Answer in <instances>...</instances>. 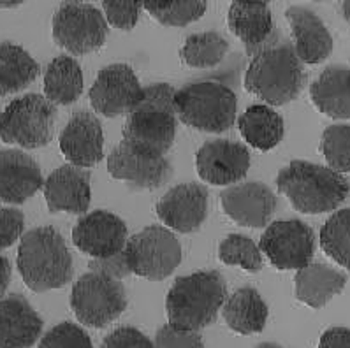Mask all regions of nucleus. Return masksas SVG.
Returning <instances> with one entry per match:
<instances>
[{"mask_svg": "<svg viewBox=\"0 0 350 348\" xmlns=\"http://www.w3.org/2000/svg\"><path fill=\"white\" fill-rule=\"evenodd\" d=\"M306 81L303 62L297 58L293 42L275 39L252 55L245 76V88L269 106L293 103Z\"/></svg>", "mask_w": 350, "mask_h": 348, "instance_id": "nucleus-1", "label": "nucleus"}, {"mask_svg": "<svg viewBox=\"0 0 350 348\" xmlns=\"http://www.w3.org/2000/svg\"><path fill=\"white\" fill-rule=\"evenodd\" d=\"M176 88L167 83H155L143 90V98L131 111L124 123V143L137 152L164 157L176 135Z\"/></svg>", "mask_w": 350, "mask_h": 348, "instance_id": "nucleus-2", "label": "nucleus"}, {"mask_svg": "<svg viewBox=\"0 0 350 348\" xmlns=\"http://www.w3.org/2000/svg\"><path fill=\"white\" fill-rule=\"evenodd\" d=\"M18 271L32 292L66 287L75 275L72 255L62 234L53 227H38L21 238Z\"/></svg>", "mask_w": 350, "mask_h": 348, "instance_id": "nucleus-3", "label": "nucleus"}, {"mask_svg": "<svg viewBox=\"0 0 350 348\" xmlns=\"http://www.w3.org/2000/svg\"><path fill=\"white\" fill-rule=\"evenodd\" d=\"M227 299V287L219 271H199L180 276L165 297L169 325L199 332L217 320Z\"/></svg>", "mask_w": 350, "mask_h": 348, "instance_id": "nucleus-4", "label": "nucleus"}, {"mask_svg": "<svg viewBox=\"0 0 350 348\" xmlns=\"http://www.w3.org/2000/svg\"><path fill=\"white\" fill-rule=\"evenodd\" d=\"M276 189L301 213L321 215L334 211L345 201L350 183L343 174L325 165L293 160L278 172Z\"/></svg>", "mask_w": 350, "mask_h": 348, "instance_id": "nucleus-5", "label": "nucleus"}, {"mask_svg": "<svg viewBox=\"0 0 350 348\" xmlns=\"http://www.w3.org/2000/svg\"><path fill=\"white\" fill-rule=\"evenodd\" d=\"M236 109L234 92L219 81L189 83L174 94L176 118L196 131L210 134L229 131L236 122Z\"/></svg>", "mask_w": 350, "mask_h": 348, "instance_id": "nucleus-6", "label": "nucleus"}, {"mask_svg": "<svg viewBox=\"0 0 350 348\" xmlns=\"http://www.w3.org/2000/svg\"><path fill=\"white\" fill-rule=\"evenodd\" d=\"M57 107L39 94H27L5 106L0 115V139L36 150L50 144L55 135Z\"/></svg>", "mask_w": 350, "mask_h": 348, "instance_id": "nucleus-7", "label": "nucleus"}, {"mask_svg": "<svg viewBox=\"0 0 350 348\" xmlns=\"http://www.w3.org/2000/svg\"><path fill=\"white\" fill-rule=\"evenodd\" d=\"M69 303L83 325L103 329L127 310V294L120 280L90 271L75 283Z\"/></svg>", "mask_w": 350, "mask_h": 348, "instance_id": "nucleus-8", "label": "nucleus"}, {"mask_svg": "<svg viewBox=\"0 0 350 348\" xmlns=\"http://www.w3.org/2000/svg\"><path fill=\"white\" fill-rule=\"evenodd\" d=\"M125 258L132 275L152 282L171 276L182 263V245L165 227H144L125 245Z\"/></svg>", "mask_w": 350, "mask_h": 348, "instance_id": "nucleus-9", "label": "nucleus"}, {"mask_svg": "<svg viewBox=\"0 0 350 348\" xmlns=\"http://www.w3.org/2000/svg\"><path fill=\"white\" fill-rule=\"evenodd\" d=\"M107 21L99 8L85 2H62L53 14V41L67 53H94L107 39Z\"/></svg>", "mask_w": 350, "mask_h": 348, "instance_id": "nucleus-10", "label": "nucleus"}, {"mask_svg": "<svg viewBox=\"0 0 350 348\" xmlns=\"http://www.w3.org/2000/svg\"><path fill=\"white\" fill-rule=\"evenodd\" d=\"M259 250L276 269L299 271L312 264L315 236L305 222H273L260 236Z\"/></svg>", "mask_w": 350, "mask_h": 348, "instance_id": "nucleus-11", "label": "nucleus"}, {"mask_svg": "<svg viewBox=\"0 0 350 348\" xmlns=\"http://www.w3.org/2000/svg\"><path fill=\"white\" fill-rule=\"evenodd\" d=\"M143 90L131 66L111 64L97 74L88 92V98L95 113L106 118H116L127 116L136 107L143 98Z\"/></svg>", "mask_w": 350, "mask_h": 348, "instance_id": "nucleus-12", "label": "nucleus"}, {"mask_svg": "<svg viewBox=\"0 0 350 348\" xmlns=\"http://www.w3.org/2000/svg\"><path fill=\"white\" fill-rule=\"evenodd\" d=\"M107 172L132 189L155 190L173 178V165L165 157L146 155L122 141L107 157Z\"/></svg>", "mask_w": 350, "mask_h": 348, "instance_id": "nucleus-13", "label": "nucleus"}, {"mask_svg": "<svg viewBox=\"0 0 350 348\" xmlns=\"http://www.w3.org/2000/svg\"><path fill=\"white\" fill-rule=\"evenodd\" d=\"M250 169V153L241 143L229 139L206 141L196 153V171L202 181L217 187H232Z\"/></svg>", "mask_w": 350, "mask_h": 348, "instance_id": "nucleus-14", "label": "nucleus"}, {"mask_svg": "<svg viewBox=\"0 0 350 348\" xmlns=\"http://www.w3.org/2000/svg\"><path fill=\"white\" fill-rule=\"evenodd\" d=\"M127 226L116 215L97 209L85 213L72 229V243L92 258H106L125 250Z\"/></svg>", "mask_w": 350, "mask_h": 348, "instance_id": "nucleus-15", "label": "nucleus"}, {"mask_svg": "<svg viewBox=\"0 0 350 348\" xmlns=\"http://www.w3.org/2000/svg\"><path fill=\"white\" fill-rule=\"evenodd\" d=\"M224 213L238 226L260 229L269 224L278 206V199L268 185L247 181L227 187L220 193Z\"/></svg>", "mask_w": 350, "mask_h": 348, "instance_id": "nucleus-16", "label": "nucleus"}, {"mask_svg": "<svg viewBox=\"0 0 350 348\" xmlns=\"http://www.w3.org/2000/svg\"><path fill=\"white\" fill-rule=\"evenodd\" d=\"M157 217L176 232L190 234L201 229L208 217V190L201 183L171 187L155 206Z\"/></svg>", "mask_w": 350, "mask_h": 348, "instance_id": "nucleus-17", "label": "nucleus"}, {"mask_svg": "<svg viewBox=\"0 0 350 348\" xmlns=\"http://www.w3.org/2000/svg\"><path fill=\"white\" fill-rule=\"evenodd\" d=\"M58 144L69 165L79 169L97 165L104 157V132L99 118L90 111H76L58 137Z\"/></svg>", "mask_w": 350, "mask_h": 348, "instance_id": "nucleus-18", "label": "nucleus"}, {"mask_svg": "<svg viewBox=\"0 0 350 348\" xmlns=\"http://www.w3.org/2000/svg\"><path fill=\"white\" fill-rule=\"evenodd\" d=\"M90 180L88 169L60 165L42 183L46 204L51 213L85 215L90 208Z\"/></svg>", "mask_w": 350, "mask_h": 348, "instance_id": "nucleus-19", "label": "nucleus"}, {"mask_svg": "<svg viewBox=\"0 0 350 348\" xmlns=\"http://www.w3.org/2000/svg\"><path fill=\"white\" fill-rule=\"evenodd\" d=\"M41 168L21 150H0V204H23L42 189Z\"/></svg>", "mask_w": 350, "mask_h": 348, "instance_id": "nucleus-20", "label": "nucleus"}, {"mask_svg": "<svg viewBox=\"0 0 350 348\" xmlns=\"http://www.w3.org/2000/svg\"><path fill=\"white\" fill-rule=\"evenodd\" d=\"M41 315L21 294L0 299V348H32L42 334Z\"/></svg>", "mask_w": 350, "mask_h": 348, "instance_id": "nucleus-21", "label": "nucleus"}, {"mask_svg": "<svg viewBox=\"0 0 350 348\" xmlns=\"http://www.w3.org/2000/svg\"><path fill=\"white\" fill-rule=\"evenodd\" d=\"M291 30H293V48L303 64H321L333 51V37L324 21L303 5H291L285 11Z\"/></svg>", "mask_w": 350, "mask_h": 348, "instance_id": "nucleus-22", "label": "nucleus"}, {"mask_svg": "<svg viewBox=\"0 0 350 348\" xmlns=\"http://www.w3.org/2000/svg\"><path fill=\"white\" fill-rule=\"evenodd\" d=\"M310 97L321 113L336 120L350 118V66L325 67L310 86Z\"/></svg>", "mask_w": 350, "mask_h": 348, "instance_id": "nucleus-23", "label": "nucleus"}, {"mask_svg": "<svg viewBox=\"0 0 350 348\" xmlns=\"http://www.w3.org/2000/svg\"><path fill=\"white\" fill-rule=\"evenodd\" d=\"M347 276L325 264H308L299 269L294 278L296 299L306 306L319 310L345 289Z\"/></svg>", "mask_w": 350, "mask_h": 348, "instance_id": "nucleus-24", "label": "nucleus"}, {"mask_svg": "<svg viewBox=\"0 0 350 348\" xmlns=\"http://www.w3.org/2000/svg\"><path fill=\"white\" fill-rule=\"evenodd\" d=\"M227 25L231 32L247 48V53L254 55L260 46L269 41L273 34V16L268 4L234 2L229 8Z\"/></svg>", "mask_w": 350, "mask_h": 348, "instance_id": "nucleus-25", "label": "nucleus"}, {"mask_svg": "<svg viewBox=\"0 0 350 348\" xmlns=\"http://www.w3.org/2000/svg\"><path fill=\"white\" fill-rule=\"evenodd\" d=\"M220 312L227 327L243 336L262 331L269 317L268 304L264 303L259 292L252 287H241L232 292Z\"/></svg>", "mask_w": 350, "mask_h": 348, "instance_id": "nucleus-26", "label": "nucleus"}, {"mask_svg": "<svg viewBox=\"0 0 350 348\" xmlns=\"http://www.w3.org/2000/svg\"><path fill=\"white\" fill-rule=\"evenodd\" d=\"M238 131L250 146L269 152L280 143L285 134V123L273 107L266 104L250 106L238 120Z\"/></svg>", "mask_w": 350, "mask_h": 348, "instance_id": "nucleus-27", "label": "nucleus"}, {"mask_svg": "<svg viewBox=\"0 0 350 348\" xmlns=\"http://www.w3.org/2000/svg\"><path fill=\"white\" fill-rule=\"evenodd\" d=\"M83 94V72L72 57L60 55L48 64L44 72V97L57 106H69Z\"/></svg>", "mask_w": 350, "mask_h": 348, "instance_id": "nucleus-28", "label": "nucleus"}, {"mask_svg": "<svg viewBox=\"0 0 350 348\" xmlns=\"http://www.w3.org/2000/svg\"><path fill=\"white\" fill-rule=\"evenodd\" d=\"M39 64L32 55L13 42L0 44V97L21 92L39 76Z\"/></svg>", "mask_w": 350, "mask_h": 348, "instance_id": "nucleus-29", "label": "nucleus"}, {"mask_svg": "<svg viewBox=\"0 0 350 348\" xmlns=\"http://www.w3.org/2000/svg\"><path fill=\"white\" fill-rule=\"evenodd\" d=\"M229 51V42L219 32H198L185 39L180 58L194 69H211L219 66Z\"/></svg>", "mask_w": 350, "mask_h": 348, "instance_id": "nucleus-30", "label": "nucleus"}, {"mask_svg": "<svg viewBox=\"0 0 350 348\" xmlns=\"http://www.w3.org/2000/svg\"><path fill=\"white\" fill-rule=\"evenodd\" d=\"M319 239L327 257L338 266L350 269V208L331 215L322 226Z\"/></svg>", "mask_w": 350, "mask_h": 348, "instance_id": "nucleus-31", "label": "nucleus"}, {"mask_svg": "<svg viewBox=\"0 0 350 348\" xmlns=\"http://www.w3.org/2000/svg\"><path fill=\"white\" fill-rule=\"evenodd\" d=\"M219 260L226 266H236L247 273L262 269V254L259 245L243 234H229L219 245Z\"/></svg>", "mask_w": 350, "mask_h": 348, "instance_id": "nucleus-32", "label": "nucleus"}, {"mask_svg": "<svg viewBox=\"0 0 350 348\" xmlns=\"http://www.w3.org/2000/svg\"><path fill=\"white\" fill-rule=\"evenodd\" d=\"M206 2H146L143 9L164 27H185L206 12Z\"/></svg>", "mask_w": 350, "mask_h": 348, "instance_id": "nucleus-33", "label": "nucleus"}, {"mask_svg": "<svg viewBox=\"0 0 350 348\" xmlns=\"http://www.w3.org/2000/svg\"><path fill=\"white\" fill-rule=\"evenodd\" d=\"M321 152L327 168L334 172H350V125H331L324 131L321 141Z\"/></svg>", "mask_w": 350, "mask_h": 348, "instance_id": "nucleus-34", "label": "nucleus"}, {"mask_svg": "<svg viewBox=\"0 0 350 348\" xmlns=\"http://www.w3.org/2000/svg\"><path fill=\"white\" fill-rule=\"evenodd\" d=\"M39 348H94V345L85 329L72 322H62L46 332Z\"/></svg>", "mask_w": 350, "mask_h": 348, "instance_id": "nucleus-35", "label": "nucleus"}, {"mask_svg": "<svg viewBox=\"0 0 350 348\" xmlns=\"http://www.w3.org/2000/svg\"><path fill=\"white\" fill-rule=\"evenodd\" d=\"M104 18L107 23L120 30H132L139 20V12L143 4H132V2H103L100 4Z\"/></svg>", "mask_w": 350, "mask_h": 348, "instance_id": "nucleus-36", "label": "nucleus"}, {"mask_svg": "<svg viewBox=\"0 0 350 348\" xmlns=\"http://www.w3.org/2000/svg\"><path fill=\"white\" fill-rule=\"evenodd\" d=\"M152 343L153 348H204L199 332L183 331L169 324L159 329Z\"/></svg>", "mask_w": 350, "mask_h": 348, "instance_id": "nucleus-37", "label": "nucleus"}, {"mask_svg": "<svg viewBox=\"0 0 350 348\" xmlns=\"http://www.w3.org/2000/svg\"><path fill=\"white\" fill-rule=\"evenodd\" d=\"M25 229V217L20 209L0 204V250L13 246Z\"/></svg>", "mask_w": 350, "mask_h": 348, "instance_id": "nucleus-38", "label": "nucleus"}, {"mask_svg": "<svg viewBox=\"0 0 350 348\" xmlns=\"http://www.w3.org/2000/svg\"><path fill=\"white\" fill-rule=\"evenodd\" d=\"M100 348H153V343L139 329L118 327L104 338Z\"/></svg>", "mask_w": 350, "mask_h": 348, "instance_id": "nucleus-39", "label": "nucleus"}, {"mask_svg": "<svg viewBox=\"0 0 350 348\" xmlns=\"http://www.w3.org/2000/svg\"><path fill=\"white\" fill-rule=\"evenodd\" d=\"M88 267L94 273H100V275H106L115 280H122L127 275H131V269H129L127 258H125L124 252H120V254L106 258H92Z\"/></svg>", "mask_w": 350, "mask_h": 348, "instance_id": "nucleus-40", "label": "nucleus"}, {"mask_svg": "<svg viewBox=\"0 0 350 348\" xmlns=\"http://www.w3.org/2000/svg\"><path fill=\"white\" fill-rule=\"evenodd\" d=\"M317 348H350V329L331 327L321 336Z\"/></svg>", "mask_w": 350, "mask_h": 348, "instance_id": "nucleus-41", "label": "nucleus"}, {"mask_svg": "<svg viewBox=\"0 0 350 348\" xmlns=\"http://www.w3.org/2000/svg\"><path fill=\"white\" fill-rule=\"evenodd\" d=\"M11 275H13V267H11L9 258L0 255V299H2V295L5 294L9 283H11Z\"/></svg>", "mask_w": 350, "mask_h": 348, "instance_id": "nucleus-42", "label": "nucleus"}, {"mask_svg": "<svg viewBox=\"0 0 350 348\" xmlns=\"http://www.w3.org/2000/svg\"><path fill=\"white\" fill-rule=\"evenodd\" d=\"M342 12H343V18H345V20L350 23V2H343Z\"/></svg>", "mask_w": 350, "mask_h": 348, "instance_id": "nucleus-43", "label": "nucleus"}, {"mask_svg": "<svg viewBox=\"0 0 350 348\" xmlns=\"http://www.w3.org/2000/svg\"><path fill=\"white\" fill-rule=\"evenodd\" d=\"M257 348H284V347H280V345H276V343H260Z\"/></svg>", "mask_w": 350, "mask_h": 348, "instance_id": "nucleus-44", "label": "nucleus"}, {"mask_svg": "<svg viewBox=\"0 0 350 348\" xmlns=\"http://www.w3.org/2000/svg\"><path fill=\"white\" fill-rule=\"evenodd\" d=\"M20 8V4H0V9H16Z\"/></svg>", "mask_w": 350, "mask_h": 348, "instance_id": "nucleus-45", "label": "nucleus"}]
</instances>
